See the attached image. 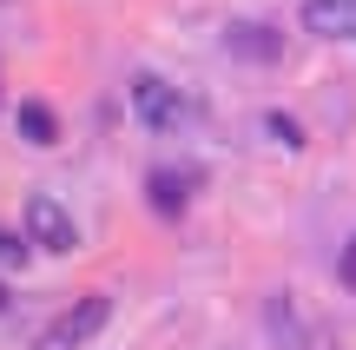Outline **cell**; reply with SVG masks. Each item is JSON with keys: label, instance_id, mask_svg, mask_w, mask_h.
I'll return each mask as SVG.
<instances>
[{"label": "cell", "instance_id": "6da1fadb", "mask_svg": "<svg viewBox=\"0 0 356 350\" xmlns=\"http://www.w3.org/2000/svg\"><path fill=\"white\" fill-rule=\"evenodd\" d=\"M106 317H113V298H79V304H66V311L33 337V350H86L106 331Z\"/></svg>", "mask_w": 356, "mask_h": 350}, {"label": "cell", "instance_id": "7a4b0ae2", "mask_svg": "<svg viewBox=\"0 0 356 350\" xmlns=\"http://www.w3.org/2000/svg\"><path fill=\"white\" fill-rule=\"evenodd\" d=\"M132 113H139V126H152V132H178L191 106H185V93L165 86L159 73H139L132 79Z\"/></svg>", "mask_w": 356, "mask_h": 350}, {"label": "cell", "instance_id": "3957f363", "mask_svg": "<svg viewBox=\"0 0 356 350\" xmlns=\"http://www.w3.org/2000/svg\"><path fill=\"white\" fill-rule=\"evenodd\" d=\"M26 245H40V251H73L79 245L73 212H66L53 192H33V198H26Z\"/></svg>", "mask_w": 356, "mask_h": 350}, {"label": "cell", "instance_id": "277c9868", "mask_svg": "<svg viewBox=\"0 0 356 350\" xmlns=\"http://www.w3.org/2000/svg\"><path fill=\"white\" fill-rule=\"evenodd\" d=\"M304 33H317V40H356V0H304Z\"/></svg>", "mask_w": 356, "mask_h": 350}, {"label": "cell", "instance_id": "5b68a950", "mask_svg": "<svg viewBox=\"0 0 356 350\" xmlns=\"http://www.w3.org/2000/svg\"><path fill=\"white\" fill-rule=\"evenodd\" d=\"M145 192H152V212L178 218V212L191 205V192H198V172H172V166H159L152 179H145Z\"/></svg>", "mask_w": 356, "mask_h": 350}, {"label": "cell", "instance_id": "8992f818", "mask_svg": "<svg viewBox=\"0 0 356 350\" xmlns=\"http://www.w3.org/2000/svg\"><path fill=\"white\" fill-rule=\"evenodd\" d=\"M225 53H244V60H277L284 40L270 33L264 20H231V26H225Z\"/></svg>", "mask_w": 356, "mask_h": 350}, {"label": "cell", "instance_id": "52a82bcc", "mask_svg": "<svg viewBox=\"0 0 356 350\" xmlns=\"http://www.w3.org/2000/svg\"><path fill=\"white\" fill-rule=\"evenodd\" d=\"M13 119H20L26 145H53V139H60V119H53V113H47V106H40V100H26V106H20V113H13Z\"/></svg>", "mask_w": 356, "mask_h": 350}, {"label": "cell", "instance_id": "ba28073f", "mask_svg": "<svg viewBox=\"0 0 356 350\" xmlns=\"http://www.w3.org/2000/svg\"><path fill=\"white\" fill-rule=\"evenodd\" d=\"M337 278H343V285L356 291V238H350V245H343V264H337Z\"/></svg>", "mask_w": 356, "mask_h": 350}, {"label": "cell", "instance_id": "9c48e42d", "mask_svg": "<svg viewBox=\"0 0 356 350\" xmlns=\"http://www.w3.org/2000/svg\"><path fill=\"white\" fill-rule=\"evenodd\" d=\"M26 258V245H20V238H7V232H0V264H20Z\"/></svg>", "mask_w": 356, "mask_h": 350}, {"label": "cell", "instance_id": "30bf717a", "mask_svg": "<svg viewBox=\"0 0 356 350\" xmlns=\"http://www.w3.org/2000/svg\"><path fill=\"white\" fill-rule=\"evenodd\" d=\"M0 311H7V291H0Z\"/></svg>", "mask_w": 356, "mask_h": 350}]
</instances>
